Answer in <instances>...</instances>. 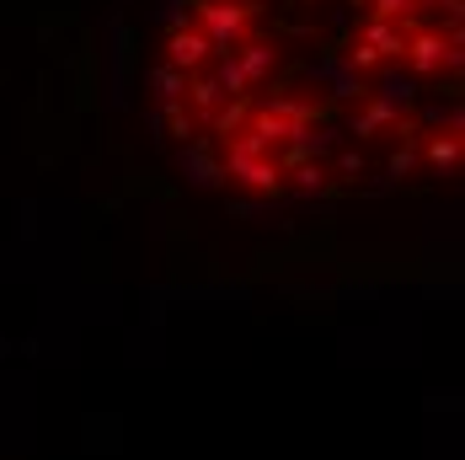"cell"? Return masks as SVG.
I'll return each mask as SVG.
<instances>
[{
	"label": "cell",
	"instance_id": "7a4b0ae2",
	"mask_svg": "<svg viewBox=\"0 0 465 460\" xmlns=\"http://www.w3.org/2000/svg\"><path fill=\"white\" fill-rule=\"evenodd\" d=\"M172 54H167V65H177L182 75H193V70H204L209 59H214V43L198 33V27H188V22H177L172 27V43H167Z\"/></svg>",
	"mask_w": 465,
	"mask_h": 460
},
{
	"label": "cell",
	"instance_id": "6da1fadb",
	"mask_svg": "<svg viewBox=\"0 0 465 460\" xmlns=\"http://www.w3.org/2000/svg\"><path fill=\"white\" fill-rule=\"evenodd\" d=\"M193 22L214 43V54H236L257 27V0H198Z\"/></svg>",
	"mask_w": 465,
	"mask_h": 460
},
{
	"label": "cell",
	"instance_id": "3957f363",
	"mask_svg": "<svg viewBox=\"0 0 465 460\" xmlns=\"http://www.w3.org/2000/svg\"><path fill=\"white\" fill-rule=\"evenodd\" d=\"M428 156H433L438 167H454V156H460V129H454V123H449V134H444V139H433V144H428Z\"/></svg>",
	"mask_w": 465,
	"mask_h": 460
},
{
	"label": "cell",
	"instance_id": "277c9868",
	"mask_svg": "<svg viewBox=\"0 0 465 460\" xmlns=\"http://www.w3.org/2000/svg\"><path fill=\"white\" fill-rule=\"evenodd\" d=\"M375 17H412V0H375Z\"/></svg>",
	"mask_w": 465,
	"mask_h": 460
}]
</instances>
